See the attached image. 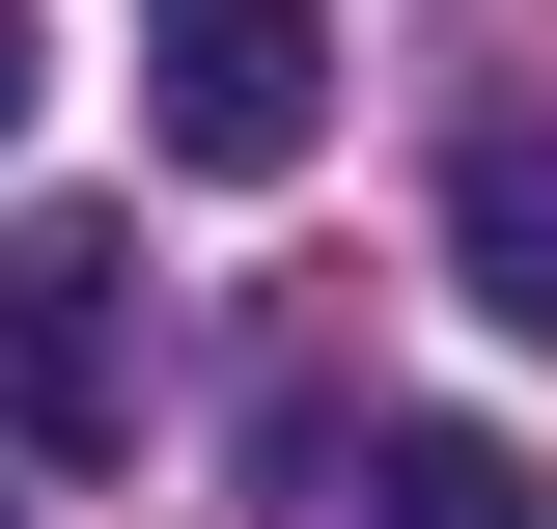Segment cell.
I'll list each match as a JSON object with an SVG mask.
<instances>
[{
    "label": "cell",
    "mask_w": 557,
    "mask_h": 529,
    "mask_svg": "<svg viewBox=\"0 0 557 529\" xmlns=\"http://www.w3.org/2000/svg\"><path fill=\"white\" fill-rule=\"evenodd\" d=\"M139 112H168V168L278 196L335 139V0H139Z\"/></svg>",
    "instance_id": "6da1fadb"
},
{
    "label": "cell",
    "mask_w": 557,
    "mask_h": 529,
    "mask_svg": "<svg viewBox=\"0 0 557 529\" xmlns=\"http://www.w3.org/2000/svg\"><path fill=\"white\" fill-rule=\"evenodd\" d=\"M0 446H139V223H0Z\"/></svg>",
    "instance_id": "7a4b0ae2"
},
{
    "label": "cell",
    "mask_w": 557,
    "mask_h": 529,
    "mask_svg": "<svg viewBox=\"0 0 557 529\" xmlns=\"http://www.w3.org/2000/svg\"><path fill=\"white\" fill-rule=\"evenodd\" d=\"M335 529H557V473L502 418H362L335 446Z\"/></svg>",
    "instance_id": "3957f363"
},
{
    "label": "cell",
    "mask_w": 557,
    "mask_h": 529,
    "mask_svg": "<svg viewBox=\"0 0 557 529\" xmlns=\"http://www.w3.org/2000/svg\"><path fill=\"white\" fill-rule=\"evenodd\" d=\"M446 251H474V307H502V334H557V84H530V112H474Z\"/></svg>",
    "instance_id": "277c9868"
},
{
    "label": "cell",
    "mask_w": 557,
    "mask_h": 529,
    "mask_svg": "<svg viewBox=\"0 0 557 529\" xmlns=\"http://www.w3.org/2000/svg\"><path fill=\"white\" fill-rule=\"evenodd\" d=\"M0 112H28V0H0Z\"/></svg>",
    "instance_id": "5b68a950"
}]
</instances>
